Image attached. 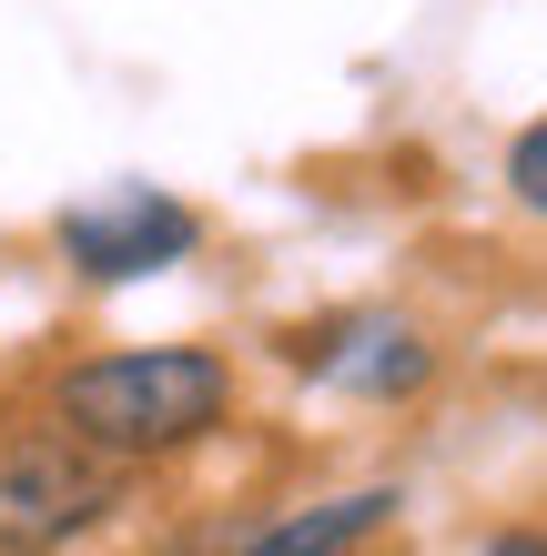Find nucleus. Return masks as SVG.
<instances>
[{
	"mask_svg": "<svg viewBox=\"0 0 547 556\" xmlns=\"http://www.w3.org/2000/svg\"><path fill=\"white\" fill-rule=\"evenodd\" d=\"M41 415L112 466H163L234 425V354L213 344H112L51 375Z\"/></svg>",
	"mask_w": 547,
	"mask_h": 556,
	"instance_id": "obj_1",
	"label": "nucleus"
},
{
	"mask_svg": "<svg viewBox=\"0 0 547 556\" xmlns=\"http://www.w3.org/2000/svg\"><path fill=\"white\" fill-rule=\"evenodd\" d=\"M122 496H133V466L72 445L51 415L21 425V435L0 445V556H61V546H82L91 527L122 516Z\"/></svg>",
	"mask_w": 547,
	"mask_h": 556,
	"instance_id": "obj_2",
	"label": "nucleus"
},
{
	"mask_svg": "<svg viewBox=\"0 0 547 556\" xmlns=\"http://www.w3.org/2000/svg\"><path fill=\"white\" fill-rule=\"evenodd\" d=\"M51 243L82 283H152L203 253V213L163 182H102L91 203H72L51 223Z\"/></svg>",
	"mask_w": 547,
	"mask_h": 556,
	"instance_id": "obj_3",
	"label": "nucleus"
},
{
	"mask_svg": "<svg viewBox=\"0 0 547 556\" xmlns=\"http://www.w3.org/2000/svg\"><path fill=\"white\" fill-rule=\"evenodd\" d=\"M274 354L335 395H365V405H415L436 384V344L426 324L396 314V304H356V314H325V324H284Z\"/></svg>",
	"mask_w": 547,
	"mask_h": 556,
	"instance_id": "obj_4",
	"label": "nucleus"
},
{
	"mask_svg": "<svg viewBox=\"0 0 547 556\" xmlns=\"http://www.w3.org/2000/svg\"><path fill=\"white\" fill-rule=\"evenodd\" d=\"M396 485H356V496H325V506H295L284 527H264L253 546H234V556H356L375 527H396Z\"/></svg>",
	"mask_w": 547,
	"mask_h": 556,
	"instance_id": "obj_5",
	"label": "nucleus"
},
{
	"mask_svg": "<svg viewBox=\"0 0 547 556\" xmlns=\"http://www.w3.org/2000/svg\"><path fill=\"white\" fill-rule=\"evenodd\" d=\"M507 192H518V213L547 223V122H527V132L507 142Z\"/></svg>",
	"mask_w": 547,
	"mask_h": 556,
	"instance_id": "obj_6",
	"label": "nucleus"
},
{
	"mask_svg": "<svg viewBox=\"0 0 547 556\" xmlns=\"http://www.w3.org/2000/svg\"><path fill=\"white\" fill-rule=\"evenodd\" d=\"M467 556H547V527H497V536H476Z\"/></svg>",
	"mask_w": 547,
	"mask_h": 556,
	"instance_id": "obj_7",
	"label": "nucleus"
}]
</instances>
